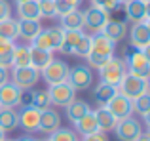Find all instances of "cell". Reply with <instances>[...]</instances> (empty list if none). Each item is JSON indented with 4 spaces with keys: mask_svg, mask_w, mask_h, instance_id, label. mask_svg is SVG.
<instances>
[{
    "mask_svg": "<svg viewBox=\"0 0 150 141\" xmlns=\"http://www.w3.org/2000/svg\"><path fill=\"white\" fill-rule=\"evenodd\" d=\"M82 33H84V31H65L63 29V44H61V48H59V52L67 53V56L72 53V48L76 46V42L80 40Z\"/></svg>",
    "mask_w": 150,
    "mask_h": 141,
    "instance_id": "cell-29",
    "label": "cell"
},
{
    "mask_svg": "<svg viewBox=\"0 0 150 141\" xmlns=\"http://www.w3.org/2000/svg\"><path fill=\"white\" fill-rule=\"evenodd\" d=\"M114 48L116 44L110 42L105 34L97 33V34H91V52L93 56H101V57H112L114 56Z\"/></svg>",
    "mask_w": 150,
    "mask_h": 141,
    "instance_id": "cell-17",
    "label": "cell"
},
{
    "mask_svg": "<svg viewBox=\"0 0 150 141\" xmlns=\"http://www.w3.org/2000/svg\"><path fill=\"white\" fill-rule=\"evenodd\" d=\"M67 82L72 86L74 92H86V90H89L93 84L91 67H88V65H74V67H70Z\"/></svg>",
    "mask_w": 150,
    "mask_h": 141,
    "instance_id": "cell-3",
    "label": "cell"
},
{
    "mask_svg": "<svg viewBox=\"0 0 150 141\" xmlns=\"http://www.w3.org/2000/svg\"><path fill=\"white\" fill-rule=\"evenodd\" d=\"M4 141H15V139H4Z\"/></svg>",
    "mask_w": 150,
    "mask_h": 141,
    "instance_id": "cell-54",
    "label": "cell"
},
{
    "mask_svg": "<svg viewBox=\"0 0 150 141\" xmlns=\"http://www.w3.org/2000/svg\"><path fill=\"white\" fill-rule=\"evenodd\" d=\"M114 116L116 120H122V118H127V116L133 115V105H131V99H127L125 95L122 93H114L112 97L108 99V103L105 105Z\"/></svg>",
    "mask_w": 150,
    "mask_h": 141,
    "instance_id": "cell-13",
    "label": "cell"
},
{
    "mask_svg": "<svg viewBox=\"0 0 150 141\" xmlns=\"http://www.w3.org/2000/svg\"><path fill=\"white\" fill-rule=\"evenodd\" d=\"M124 61H125V70H127L129 74L139 76V78H144V80L150 76V63H148L146 57L143 56L141 50L127 53V56L124 57Z\"/></svg>",
    "mask_w": 150,
    "mask_h": 141,
    "instance_id": "cell-8",
    "label": "cell"
},
{
    "mask_svg": "<svg viewBox=\"0 0 150 141\" xmlns=\"http://www.w3.org/2000/svg\"><path fill=\"white\" fill-rule=\"evenodd\" d=\"M19 128V116L15 109L0 107V130L2 132H13Z\"/></svg>",
    "mask_w": 150,
    "mask_h": 141,
    "instance_id": "cell-22",
    "label": "cell"
},
{
    "mask_svg": "<svg viewBox=\"0 0 150 141\" xmlns=\"http://www.w3.org/2000/svg\"><path fill=\"white\" fill-rule=\"evenodd\" d=\"M36 141H50V139H48V137H46V139H36Z\"/></svg>",
    "mask_w": 150,
    "mask_h": 141,
    "instance_id": "cell-51",
    "label": "cell"
},
{
    "mask_svg": "<svg viewBox=\"0 0 150 141\" xmlns=\"http://www.w3.org/2000/svg\"><path fill=\"white\" fill-rule=\"evenodd\" d=\"M19 116V128L27 132V134H34L38 132V124H40V109L33 107V105H23L21 111L17 113Z\"/></svg>",
    "mask_w": 150,
    "mask_h": 141,
    "instance_id": "cell-11",
    "label": "cell"
},
{
    "mask_svg": "<svg viewBox=\"0 0 150 141\" xmlns=\"http://www.w3.org/2000/svg\"><path fill=\"white\" fill-rule=\"evenodd\" d=\"M127 31H129V27H127V23H125V21H116V19H110V21L103 27L101 34H105L110 42L118 44V42H122L125 36H127Z\"/></svg>",
    "mask_w": 150,
    "mask_h": 141,
    "instance_id": "cell-16",
    "label": "cell"
},
{
    "mask_svg": "<svg viewBox=\"0 0 150 141\" xmlns=\"http://www.w3.org/2000/svg\"><path fill=\"white\" fill-rule=\"evenodd\" d=\"M135 141H150V135H148V134H141Z\"/></svg>",
    "mask_w": 150,
    "mask_h": 141,
    "instance_id": "cell-46",
    "label": "cell"
},
{
    "mask_svg": "<svg viewBox=\"0 0 150 141\" xmlns=\"http://www.w3.org/2000/svg\"><path fill=\"white\" fill-rule=\"evenodd\" d=\"M63 44V29L61 27H50V29H42L40 33L34 36V40L30 42L33 48L48 50V52H59Z\"/></svg>",
    "mask_w": 150,
    "mask_h": 141,
    "instance_id": "cell-1",
    "label": "cell"
},
{
    "mask_svg": "<svg viewBox=\"0 0 150 141\" xmlns=\"http://www.w3.org/2000/svg\"><path fill=\"white\" fill-rule=\"evenodd\" d=\"M30 105L36 109H40V111H44V109L51 107V101H50V93L48 90H36V92H33V99H30Z\"/></svg>",
    "mask_w": 150,
    "mask_h": 141,
    "instance_id": "cell-33",
    "label": "cell"
},
{
    "mask_svg": "<svg viewBox=\"0 0 150 141\" xmlns=\"http://www.w3.org/2000/svg\"><path fill=\"white\" fill-rule=\"evenodd\" d=\"M13 48H15V44L11 40L0 36V56H2V53H11V52H13Z\"/></svg>",
    "mask_w": 150,
    "mask_h": 141,
    "instance_id": "cell-38",
    "label": "cell"
},
{
    "mask_svg": "<svg viewBox=\"0 0 150 141\" xmlns=\"http://www.w3.org/2000/svg\"><path fill=\"white\" fill-rule=\"evenodd\" d=\"M40 80V70H36L34 67H13L11 69V82L17 86L19 90L27 92V90H33L34 86Z\"/></svg>",
    "mask_w": 150,
    "mask_h": 141,
    "instance_id": "cell-6",
    "label": "cell"
},
{
    "mask_svg": "<svg viewBox=\"0 0 150 141\" xmlns=\"http://www.w3.org/2000/svg\"><path fill=\"white\" fill-rule=\"evenodd\" d=\"M50 141H80L78 134L72 130V128H59L53 134H50Z\"/></svg>",
    "mask_w": 150,
    "mask_h": 141,
    "instance_id": "cell-34",
    "label": "cell"
},
{
    "mask_svg": "<svg viewBox=\"0 0 150 141\" xmlns=\"http://www.w3.org/2000/svg\"><path fill=\"white\" fill-rule=\"evenodd\" d=\"M38 10H40V19H55L57 17V10H55V0H36Z\"/></svg>",
    "mask_w": 150,
    "mask_h": 141,
    "instance_id": "cell-35",
    "label": "cell"
},
{
    "mask_svg": "<svg viewBox=\"0 0 150 141\" xmlns=\"http://www.w3.org/2000/svg\"><path fill=\"white\" fill-rule=\"evenodd\" d=\"M78 6H82V0H55V10H57V17L67 11L78 10Z\"/></svg>",
    "mask_w": 150,
    "mask_h": 141,
    "instance_id": "cell-36",
    "label": "cell"
},
{
    "mask_svg": "<svg viewBox=\"0 0 150 141\" xmlns=\"http://www.w3.org/2000/svg\"><path fill=\"white\" fill-rule=\"evenodd\" d=\"M144 14H146V19H150V0H144Z\"/></svg>",
    "mask_w": 150,
    "mask_h": 141,
    "instance_id": "cell-44",
    "label": "cell"
},
{
    "mask_svg": "<svg viewBox=\"0 0 150 141\" xmlns=\"http://www.w3.org/2000/svg\"><path fill=\"white\" fill-rule=\"evenodd\" d=\"M65 109H67V118H69L72 124L76 122V120H80L88 111H91V109H89V103L88 101H82V99H74L72 103L67 105Z\"/></svg>",
    "mask_w": 150,
    "mask_h": 141,
    "instance_id": "cell-27",
    "label": "cell"
},
{
    "mask_svg": "<svg viewBox=\"0 0 150 141\" xmlns=\"http://www.w3.org/2000/svg\"><path fill=\"white\" fill-rule=\"evenodd\" d=\"M141 52H143V56L146 57V59H148V63H150V44L146 46V48H143V50H141Z\"/></svg>",
    "mask_w": 150,
    "mask_h": 141,
    "instance_id": "cell-45",
    "label": "cell"
},
{
    "mask_svg": "<svg viewBox=\"0 0 150 141\" xmlns=\"http://www.w3.org/2000/svg\"><path fill=\"white\" fill-rule=\"evenodd\" d=\"M95 113V120H97V126H99V132H112L114 130V126H116V116L112 115V113L108 111L106 107H99L97 111H93Z\"/></svg>",
    "mask_w": 150,
    "mask_h": 141,
    "instance_id": "cell-23",
    "label": "cell"
},
{
    "mask_svg": "<svg viewBox=\"0 0 150 141\" xmlns=\"http://www.w3.org/2000/svg\"><path fill=\"white\" fill-rule=\"evenodd\" d=\"M146 92H148V93H150V76H148V78H146Z\"/></svg>",
    "mask_w": 150,
    "mask_h": 141,
    "instance_id": "cell-49",
    "label": "cell"
},
{
    "mask_svg": "<svg viewBox=\"0 0 150 141\" xmlns=\"http://www.w3.org/2000/svg\"><path fill=\"white\" fill-rule=\"evenodd\" d=\"M146 134H148V135H150V128H148V132H146Z\"/></svg>",
    "mask_w": 150,
    "mask_h": 141,
    "instance_id": "cell-55",
    "label": "cell"
},
{
    "mask_svg": "<svg viewBox=\"0 0 150 141\" xmlns=\"http://www.w3.org/2000/svg\"><path fill=\"white\" fill-rule=\"evenodd\" d=\"M61 128V116L55 109H44L40 111V124H38V132H44V134H53L55 130Z\"/></svg>",
    "mask_w": 150,
    "mask_h": 141,
    "instance_id": "cell-15",
    "label": "cell"
},
{
    "mask_svg": "<svg viewBox=\"0 0 150 141\" xmlns=\"http://www.w3.org/2000/svg\"><path fill=\"white\" fill-rule=\"evenodd\" d=\"M50 101L55 107H67L76 99V92L72 90V86L69 82H61V84H53L48 88Z\"/></svg>",
    "mask_w": 150,
    "mask_h": 141,
    "instance_id": "cell-10",
    "label": "cell"
},
{
    "mask_svg": "<svg viewBox=\"0 0 150 141\" xmlns=\"http://www.w3.org/2000/svg\"><path fill=\"white\" fill-rule=\"evenodd\" d=\"M51 59H53V52L40 50V48H33V46H30V67H34L36 70H42L44 67L50 65Z\"/></svg>",
    "mask_w": 150,
    "mask_h": 141,
    "instance_id": "cell-24",
    "label": "cell"
},
{
    "mask_svg": "<svg viewBox=\"0 0 150 141\" xmlns=\"http://www.w3.org/2000/svg\"><path fill=\"white\" fill-rule=\"evenodd\" d=\"M17 15L19 19H36L40 21V10L36 0H25L17 4Z\"/></svg>",
    "mask_w": 150,
    "mask_h": 141,
    "instance_id": "cell-26",
    "label": "cell"
},
{
    "mask_svg": "<svg viewBox=\"0 0 150 141\" xmlns=\"http://www.w3.org/2000/svg\"><path fill=\"white\" fill-rule=\"evenodd\" d=\"M114 93H118V88H116V86L106 84V82H103V80L95 86V90H93V97H95V101L99 103V107H105Z\"/></svg>",
    "mask_w": 150,
    "mask_h": 141,
    "instance_id": "cell-25",
    "label": "cell"
},
{
    "mask_svg": "<svg viewBox=\"0 0 150 141\" xmlns=\"http://www.w3.org/2000/svg\"><path fill=\"white\" fill-rule=\"evenodd\" d=\"M6 17H11V6L8 0H0V21Z\"/></svg>",
    "mask_w": 150,
    "mask_h": 141,
    "instance_id": "cell-40",
    "label": "cell"
},
{
    "mask_svg": "<svg viewBox=\"0 0 150 141\" xmlns=\"http://www.w3.org/2000/svg\"><path fill=\"white\" fill-rule=\"evenodd\" d=\"M89 52H91V34L88 33H82L80 40L76 42V46L72 48V56H78V57H88Z\"/></svg>",
    "mask_w": 150,
    "mask_h": 141,
    "instance_id": "cell-31",
    "label": "cell"
},
{
    "mask_svg": "<svg viewBox=\"0 0 150 141\" xmlns=\"http://www.w3.org/2000/svg\"><path fill=\"white\" fill-rule=\"evenodd\" d=\"M110 21V11L103 10V8L89 6L84 11V29L88 31V34H97L103 31V27Z\"/></svg>",
    "mask_w": 150,
    "mask_h": 141,
    "instance_id": "cell-4",
    "label": "cell"
},
{
    "mask_svg": "<svg viewBox=\"0 0 150 141\" xmlns=\"http://www.w3.org/2000/svg\"><path fill=\"white\" fill-rule=\"evenodd\" d=\"M118 88V93H122V95H125L127 99H135V97H139L141 93L146 92V80L144 78H139V76H133V74L125 73L124 78L120 80V84L116 86Z\"/></svg>",
    "mask_w": 150,
    "mask_h": 141,
    "instance_id": "cell-7",
    "label": "cell"
},
{
    "mask_svg": "<svg viewBox=\"0 0 150 141\" xmlns=\"http://www.w3.org/2000/svg\"><path fill=\"white\" fill-rule=\"evenodd\" d=\"M59 21H61V29L65 31H84V11L80 8L67 11V14L59 15Z\"/></svg>",
    "mask_w": 150,
    "mask_h": 141,
    "instance_id": "cell-18",
    "label": "cell"
},
{
    "mask_svg": "<svg viewBox=\"0 0 150 141\" xmlns=\"http://www.w3.org/2000/svg\"><path fill=\"white\" fill-rule=\"evenodd\" d=\"M4 139H6V132L0 130V141H4Z\"/></svg>",
    "mask_w": 150,
    "mask_h": 141,
    "instance_id": "cell-48",
    "label": "cell"
},
{
    "mask_svg": "<svg viewBox=\"0 0 150 141\" xmlns=\"http://www.w3.org/2000/svg\"><path fill=\"white\" fill-rule=\"evenodd\" d=\"M69 70H70V65L63 59H51L48 67H44L40 70V76L44 78V82L48 86H53V84H61V82H67V76H69Z\"/></svg>",
    "mask_w": 150,
    "mask_h": 141,
    "instance_id": "cell-2",
    "label": "cell"
},
{
    "mask_svg": "<svg viewBox=\"0 0 150 141\" xmlns=\"http://www.w3.org/2000/svg\"><path fill=\"white\" fill-rule=\"evenodd\" d=\"M15 141H36V139H34L30 134H25V135H21V137H17Z\"/></svg>",
    "mask_w": 150,
    "mask_h": 141,
    "instance_id": "cell-43",
    "label": "cell"
},
{
    "mask_svg": "<svg viewBox=\"0 0 150 141\" xmlns=\"http://www.w3.org/2000/svg\"><path fill=\"white\" fill-rule=\"evenodd\" d=\"M144 23H146V25H148V29H150V19H144Z\"/></svg>",
    "mask_w": 150,
    "mask_h": 141,
    "instance_id": "cell-50",
    "label": "cell"
},
{
    "mask_svg": "<svg viewBox=\"0 0 150 141\" xmlns=\"http://www.w3.org/2000/svg\"><path fill=\"white\" fill-rule=\"evenodd\" d=\"M131 105H133V113L144 116V115L150 111V93H148V92L141 93L139 97H135V99L131 101Z\"/></svg>",
    "mask_w": 150,
    "mask_h": 141,
    "instance_id": "cell-32",
    "label": "cell"
},
{
    "mask_svg": "<svg viewBox=\"0 0 150 141\" xmlns=\"http://www.w3.org/2000/svg\"><path fill=\"white\" fill-rule=\"evenodd\" d=\"M74 128H76V134L80 135H89V134H95L99 132V126H97V120H95V113L93 111H88L80 120L74 122Z\"/></svg>",
    "mask_w": 150,
    "mask_h": 141,
    "instance_id": "cell-20",
    "label": "cell"
},
{
    "mask_svg": "<svg viewBox=\"0 0 150 141\" xmlns=\"http://www.w3.org/2000/svg\"><path fill=\"white\" fill-rule=\"evenodd\" d=\"M42 31V23L36 19H19V38L33 42L34 36Z\"/></svg>",
    "mask_w": 150,
    "mask_h": 141,
    "instance_id": "cell-21",
    "label": "cell"
},
{
    "mask_svg": "<svg viewBox=\"0 0 150 141\" xmlns=\"http://www.w3.org/2000/svg\"><path fill=\"white\" fill-rule=\"evenodd\" d=\"M30 65V44L13 48V67H29Z\"/></svg>",
    "mask_w": 150,
    "mask_h": 141,
    "instance_id": "cell-30",
    "label": "cell"
},
{
    "mask_svg": "<svg viewBox=\"0 0 150 141\" xmlns=\"http://www.w3.org/2000/svg\"><path fill=\"white\" fill-rule=\"evenodd\" d=\"M0 67H4V69H13V52L11 53H2L0 56Z\"/></svg>",
    "mask_w": 150,
    "mask_h": 141,
    "instance_id": "cell-39",
    "label": "cell"
},
{
    "mask_svg": "<svg viewBox=\"0 0 150 141\" xmlns=\"http://www.w3.org/2000/svg\"><path fill=\"white\" fill-rule=\"evenodd\" d=\"M118 2H120V4H124V2H125V0H118Z\"/></svg>",
    "mask_w": 150,
    "mask_h": 141,
    "instance_id": "cell-53",
    "label": "cell"
},
{
    "mask_svg": "<svg viewBox=\"0 0 150 141\" xmlns=\"http://www.w3.org/2000/svg\"><path fill=\"white\" fill-rule=\"evenodd\" d=\"M0 36L15 42L19 38V21L13 17H6L0 21Z\"/></svg>",
    "mask_w": 150,
    "mask_h": 141,
    "instance_id": "cell-28",
    "label": "cell"
},
{
    "mask_svg": "<svg viewBox=\"0 0 150 141\" xmlns=\"http://www.w3.org/2000/svg\"><path fill=\"white\" fill-rule=\"evenodd\" d=\"M82 141H108L105 132H95V134H89V135H84Z\"/></svg>",
    "mask_w": 150,
    "mask_h": 141,
    "instance_id": "cell-41",
    "label": "cell"
},
{
    "mask_svg": "<svg viewBox=\"0 0 150 141\" xmlns=\"http://www.w3.org/2000/svg\"><path fill=\"white\" fill-rule=\"evenodd\" d=\"M15 2H17V4H19V2H25V0H15Z\"/></svg>",
    "mask_w": 150,
    "mask_h": 141,
    "instance_id": "cell-52",
    "label": "cell"
},
{
    "mask_svg": "<svg viewBox=\"0 0 150 141\" xmlns=\"http://www.w3.org/2000/svg\"><path fill=\"white\" fill-rule=\"evenodd\" d=\"M112 132L116 134V137L120 141H135L141 134H143V126H141V122L137 118L127 116V118L118 120Z\"/></svg>",
    "mask_w": 150,
    "mask_h": 141,
    "instance_id": "cell-9",
    "label": "cell"
},
{
    "mask_svg": "<svg viewBox=\"0 0 150 141\" xmlns=\"http://www.w3.org/2000/svg\"><path fill=\"white\" fill-rule=\"evenodd\" d=\"M6 82H10V70L4 69V67H0V86L6 84Z\"/></svg>",
    "mask_w": 150,
    "mask_h": 141,
    "instance_id": "cell-42",
    "label": "cell"
},
{
    "mask_svg": "<svg viewBox=\"0 0 150 141\" xmlns=\"http://www.w3.org/2000/svg\"><path fill=\"white\" fill-rule=\"evenodd\" d=\"M91 6L103 8V10H106V11H112L120 6V2H118V0H91Z\"/></svg>",
    "mask_w": 150,
    "mask_h": 141,
    "instance_id": "cell-37",
    "label": "cell"
},
{
    "mask_svg": "<svg viewBox=\"0 0 150 141\" xmlns=\"http://www.w3.org/2000/svg\"><path fill=\"white\" fill-rule=\"evenodd\" d=\"M99 73H101V80L103 82L112 84V86H118V84H120V80L124 78V74L127 73V70H125V61L122 59V57L112 56L99 69Z\"/></svg>",
    "mask_w": 150,
    "mask_h": 141,
    "instance_id": "cell-5",
    "label": "cell"
},
{
    "mask_svg": "<svg viewBox=\"0 0 150 141\" xmlns=\"http://www.w3.org/2000/svg\"><path fill=\"white\" fill-rule=\"evenodd\" d=\"M143 120H144V124H146V128H150V111L143 116Z\"/></svg>",
    "mask_w": 150,
    "mask_h": 141,
    "instance_id": "cell-47",
    "label": "cell"
},
{
    "mask_svg": "<svg viewBox=\"0 0 150 141\" xmlns=\"http://www.w3.org/2000/svg\"><path fill=\"white\" fill-rule=\"evenodd\" d=\"M21 103H23V90H19L11 80L0 86V107L15 109Z\"/></svg>",
    "mask_w": 150,
    "mask_h": 141,
    "instance_id": "cell-12",
    "label": "cell"
},
{
    "mask_svg": "<svg viewBox=\"0 0 150 141\" xmlns=\"http://www.w3.org/2000/svg\"><path fill=\"white\" fill-rule=\"evenodd\" d=\"M124 10H125L127 21L141 23V21L146 19V14H144V0H125Z\"/></svg>",
    "mask_w": 150,
    "mask_h": 141,
    "instance_id": "cell-19",
    "label": "cell"
},
{
    "mask_svg": "<svg viewBox=\"0 0 150 141\" xmlns=\"http://www.w3.org/2000/svg\"><path fill=\"white\" fill-rule=\"evenodd\" d=\"M127 36H129V42H131L133 48L137 50H143L150 44V29L144 21L141 23H133V27L127 31Z\"/></svg>",
    "mask_w": 150,
    "mask_h": 141,
    "instance_id": "cell-14",
    "label": "cell"
}]
</instances>
